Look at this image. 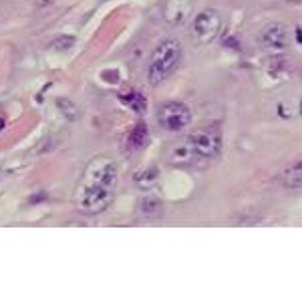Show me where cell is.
<instances>
[{
    "instance_id": "obj_1",
    "label": "cell",
    "mask_w": 302,
    "mask_h": 302,
    "mask_svg": "<svg viewBox=\"0 0 302 302\" xmlns=\"http://www.w3.org/2000/svg\"><path fill=\"white\" fill-rule=\"evenodd\" d=\"M119 185V166L109 155H97L89 161L75 189V204L87 216L103 214L115 200Z\"/></svg>"
},
{
    "instance_id": "obj_2",
    "label": "cell",
    "mask_w": 302,
    "mask_h": 302,
    "mask_svg": "<svg viewBox=\"0 0 302 302\" xmlns=\"http://www.w3.org/2000/svg\"><path fill=\"white\" fill-rule=\"evenodd\" d=\"M181 63V44L173 39H168L161 44H157V48L153 50L151 59H149V67H147V79L151 85H159L163 83L170 75L177 71Z\"/></svg>"
},
{
    "instance_id": "obj_3",
    "label": "cell",
    "mask_w": 302,
    "mask_h": 302,
    "mask_svg": "<svg viewBox=\"0 0 302 302\" xmlns=\"http://www.w3.org/2000/svg\"><path fill=\"white\" fill-rule=\"evenodd\" d=\"M185 145L196 159H214L222 151V133L217 127H202L194 131L187 139Z\"/></svg>"
},
{
    "instance_id": "obj_4",
    "label": "cell",
    "mask_w": 302,
    "mask_h": 302,
    "mask_svg": "<svg viewBox=\"0 0 302 302\" xmlns=\"http://www.w3.org/2000/svg\"><path fill=\"white\" fill-rule=\"evenodd\" d=\"M219 31H222V14L214 8L200 12L191 22V39L202 46L214 43Z\"/></svg>"
},
{
    "instance_id": "obj_5",
    "label": "cell",
    "mask_w": 302,
    "mask_h": 302,
    "mask_svg": "<svg viewBox=\"0 0 302 302\" xmlns=\"http://www.w3.org/2000/svg\"><path fill=\"white\" fill-rule=\"evenodd\" d=\"M157 121L166 131H179L189 125L191 121V113L183 103L177 101H170L163 103L157 111Z\"/></svg>"
},
{
    "instance_id": "obj_6",
    "label": "cell",
    "mask_w": 302,
    "mask_h": 302,
    "mask_svg": "<svg viewBox=\"0 0 302 302\" xmlns=\"http://www.w3.org/2000/svg\"><path fill=\"white\" fill-rule=\"evenodd\" d=\"M194 12V0H168L163 6V20L172 26H181Z\"/></svg>"
},
{
    "instance_id": "obj_7",
    "label": "cell",
    "mask_w": 302,
    "mask_h": 302,
    "mask_svg": "<svg viewBox=\"0 0 302 302\" xmlns=\"http://www.w3.org/2000/svg\"><path fill=\"white\" fill-rule=\"evenodd\" d=\"M260 41L270 50H282L288 44V31L282 24H278V22L276 24H268L262 31V35H260Z\"/></svg>"
},
{
    "instance_id": "obj_8",
    "label": "cell",
    "mask_w": 302,
    "mask_h": 302,
    "mask_svg": "<svg viewBox=\"0 0 302 302\" xmlns=\"http://www.w3.org/2000/svg\"><path fill=\"white\" fill-rule=\"evenodd\" d=\"M139 214L143 217H159L163 214V204L159 198H153V196H145L141 202H139Z\"/></svg>"
},
{
    "instance_id": "obj_9",
    "label": "cell",
    "mask_w": 302,
    "mask_h": 302,
    "mask_svg": "<svg viewBox=\"0 0 302 302\" xmlns=\"http://www.w3.org/2000/svg\"><path fill=\"white\" fill-rule=\"evenodd\" d=\"M282 183L286 189H300L302 183V163L296 161L292 168H288L286 172L282 173Z\"/></svg>"
},
{
    "instance_id": "obj_10",
    "label": "cell",
    "mask_w": 302,
    "mask_h": 302,
    "mask_svg": "<svg viewBox=\"0 0 302 302\" xmlns=\"http://www.w3.org/2000/svg\"><path fill=\"white\" fill-rule=\"evenodd\" d=\"M159 179V170L155 166H149L145 168L143 172H139L135 175V183L141 187V189H151Z\"/></svg>"
},
{
    "instance_id": "obj_11",
    "label": "cell",
    "mask_w": 302,
    "mask_h": 302,
    "mask_svg": "<svg viewBox=\"0 0 302 302\" xmlns=\"http://www.w3.org/2000/svg\"><path fill=\"white\" fill-rule=\"evenodd\" d=\"M145 141H147V125L137 123L127 135V149H141L145 145Z\"/></svg>"
},
{
    "instance_id": "obj_12",
    "label": "cell",
    "mask_w": 302,
    "mask_h": 302,
    "mask_svg": "<svg viewBox=\"0 0 302 302\" xmlns=\"http://www.w3.org/2000/svg\"><path fill=\"white\" fill-rule=\"evenodd\" d=\"M123 101L129 105L135 113H143V111H145V107H147V103H145V97H141L139 93H131V95H125V97H123Z\"/></svg>"
},
{
    "instance_id": "obj_13",
    "label": "cell",
    "mask_w": 302,
    "mask_h": 302,
    "mask_svg": "<svg viewBox=\"0 0 302 302\" xmlns=\"http://www.w3.org/2000/svg\"><path fill=\"white\" fill-rule=\"evenodd\" d=\"M57 107H59V109L63 111V115H65L67 119H71V121H75V119L79 117V115H77L79 109H77L69 99H59V101H57Z\"/></svg>"
},
{
    "instance_id": "obj_14",
    "label": "cell",
    "mask_w": 302,
    "mask_h": 302,
    "mask_svg": "<svg viewBox=\"0 0 302 302\" xmlns=\"http://www.w3.org/2000/svg\"><path fill=\"white\" fill-rule=\"evenodd\" d=\"M73 44V37H67V39H59L57 43H52L54 48H59V50H65V48H69Z\"/></svg>"
},
{
    "instance_id": "obj_15",
    "label": "cell",
    "mask_w": 302,
    "mask_h": 302,
    "mask_svg": "<svg viewBox=\"0 0 302 302\" xmlns=\"http://www.w3.org/2000/svg\"><path fill=\"white\" fill-rule=\"evenodd\" d=\"M294 37H296V43L300 44V43H302V35H300V26H296V31H294Z\"/></svg>"
},
{
    "instance_id": "obj_16",
    "label": "cell",
    "mask_w": 302,
    "mask_h": 302,
    "mask_svg": "<svg viewBox=\"0 0 302 302\" xmlns=\"http://www.w3.org/2000/svg\"><path fill=\"white\" fill-rule=\"evenodd\" d=\"M2 127H4V119H0V131H2Z\"/></svg>"
},
{
    "instance_id": "obj_17",
    "label": "cell",
    "mask_w": 302,
    "mask_h": 302,
    "mask_svg": "<svg viewBox=\"0 0 302 302\" xmlns=\"http://www.w3.org/2000/svg\"><path fill=\"white\" fill-rule=\"evenodd\" d=\"M0 181H2V170H0Z\"/></svg>"
}]
</instances>
